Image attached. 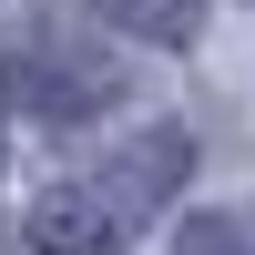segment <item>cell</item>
I'll use <instances>...</instances> for the list:
<instances>
[{"instance_id":"obj_1","label":"cell","mask_w":255,"mask_h":255,"mask_svg":"<svg viewBox=\"0 0 255 255\" xmlns=\"http://www.w3.org/2000/svg\"><path fill=\"white\" fill-rule=\"evenodd\" d=\"M184 174H194V133H184V123H153V133H133L123 153L61 174L51 194L31 204V245L41 255H113V245H133L143 225L174 204Z\"/></svg>"},{"instance_id":"obj_2","label":"cell","mask_w":255,"mask_h":255,"mask_svg":"<svg viewBox=\"0 0 255 255\" xmlns=\"http://www.w3.org/2000/svg\"><path fill=\"white\" fill-rule=\"evenodd\" d=\"M10 92L31 102L41 123H92L102 102H123V61L102 51L82 20L31 10V20H20V41H10Z\"/></svg>"},{"instance_id":"obj_3","label":"cell","mask_w":255,"mask_h":255,"mask_svg":"<svg viewBox=\"0 0 255 255\" xmlns=\"http://www.w3.org/2000/svg\"><path fill=\"white\" fill-rule=\"evenodd\" d=\"M92 20H113V31H133V41H194L204 31V0H92Z\"/></svg>"},{"instance_id":"obj_4","label":"cell","mask_w":255,"mask_h":255,"mask_svg":"<svg viewBox=\"0 0 255 255\" xmlns=\"http://www.w3.org/2000/svg\"><path fill=\"white\" fill-rule=\"evenodd\" d=\"M174 255H255V245H245V225H235V215H194V225L174 235Z\"/></svg>"}]
</instances>
